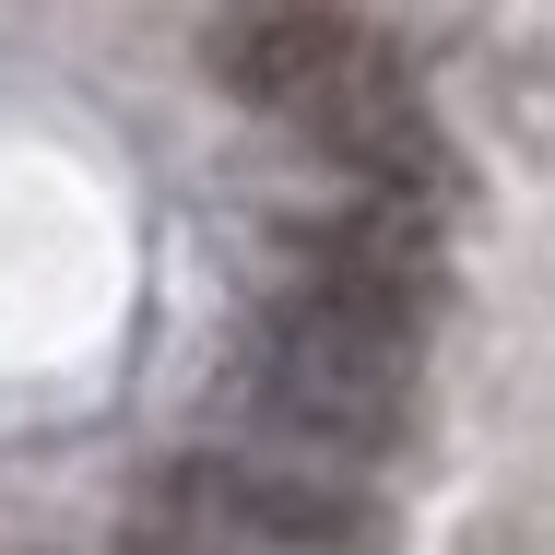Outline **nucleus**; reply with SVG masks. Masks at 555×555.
Wrapping results in <instances>:
<instances>
[{"instance_id":"obj_1","label":"nucleus","mask_w":555,"mask_h":555,"mask_svg":"<svg viewBox=\"0 0 555 555\" xmlns=\"http://www.w3.org/2000/svg\"><path fill=\"white\" fill-rule=\"evenodd\" d=\"M236 449L272 461H378L414 438V343L366 332L320 296H272L214 378Z\"/></svg>"},{"instance_id":"obj_2","label":"nucleus","mask_w":555,"mask_h":555,"mask_svg":"<svg viewBox=\"0 0 555 555\" xmlns=\"http://www.w3.org/2000/svg\"><path fill=\"white\" fill-rule=\"evenodd\" d=\"M142 520L202 532V544H248V555H378L390 544V508L366 485L272 461V449H178V461H154Z\"/></svg>"},{"instance_id":"obj_3","label":"nucleus","mask_w":555,"mask_h":555,"mask_svg":"<svg viewBox=\"0 0 555 555\" xmlns=\"http://www.w3.org/2000/svg\"><path fill=\"white\" fill-rule=\"evenodd\" d=\"M284 248H296V284L284 296H320V308H343V320H366V332H390V343H426V320H438V296H449L426 214H390V202H354V190H343L332 214H308Z\"/></svg>"},{"instance_id":"obj_4","label":"nucleus","mask_w":555,"mask_h":555,"mask_svg":"<svg viewBox=\"0 0 555 555\" xmlns=\"http://www.w3.org/2000/svg\"><path fill=\"white\" fill-rule=\"evenodd\" d=\"M378 60H402L378 24H354V12H236V24H214V72L224 95H248V107L272 118H308L332 107V95H354Z\"/></svg>"},{"instance_id":"obj_5","label":"nucleus","mask_w":555,"mask_h":555,"mask_svg":"<svg viewBox=\"0 0 555 555\" xmlns=\"http://www.w3.org/2000/svg\"><path fill=\"white\" fill-rule=\"evenodd\" d=\"M118 555H248V544H202V532H166V520H130Z\"/></svg>"}]
</instances>
